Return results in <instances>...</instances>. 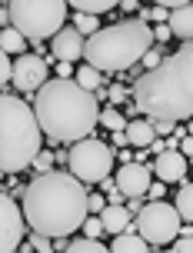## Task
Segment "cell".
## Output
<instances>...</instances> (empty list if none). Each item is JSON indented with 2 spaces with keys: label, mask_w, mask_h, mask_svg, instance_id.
I'll list each match as a JSON object with an SVG mask.
<instances>
[{
  "label": "cell",
  "mask_w": 193,
  "mask_h": 253,
  "mask_svg": "<svg viewBox=\"0 0 193 253\" xmlns=\"http://www.w3.org/2000/svg\"><path fill=\"white\" fill-rule=\"evenodd\" d=\"M53 160H57V157H53L50 150H40L37 157H34V170H37V173H47V170H53Z\"/></svg>",
  "instance_id": "obj_24"
},
{
  "label": "cell",
  "mask_w": 193,
  "mask_h": 253,
  "mask_svg": "<svg viewBox=\"0 0 193 253\" xmlns=\"http://www.w3.org/2000/svg\"><path fill=\"white\" fill-rule=\"evenodd\" d=\"M110 100L123 103V100H127V90H123V87H110Z\"/></svg>",
  "instance_id": "obj_32"
},
{
  "label": "cell",
  "mask_w": 193,
  "mask_h": 253,
  "mask_svg": "<svg viewBox=\"0 0 193 253\" xmlns=\"http://www.w3.org/2000/svg\"><path fill=\"white\" fill-rule=\"evenodd\" d=\"M173 253H193V233L177 237V240H173Z\"/></svg>",
  "instance_id": "obj_26"
},
{
  "label": "cell",
  "mask_w": 193,
  "mask_h": 253,
  "mask_svg": "<svg viewBox=\"0 0 193 253\" xmlns=\"http://www.w3.org/2000/svg\"><path fill=\"white\" fill-rule=\"evenodd\" d=\"M180 223H183V216H180V210H177V203L170 207V203H163V200H150L140 213L133 216V227L140 230L154 247H163V243L177 240V237H180Z\"/></svg>",
  "instance_id": "obj_8"
},
{
  "label": "cell",
  "mask_w": 193,
  "mask_h": 253,
  "mask_svg": "<svg viewBox=\"0 0 193 253\" xmlns=\"http://www.w3.org/2000/svg\"><path fill=\"white\" fill-rule=\"evenodd\" d=\"M127 137H130V147H140V150H150V143L156 140V124L150 117H137L127 124Z\"/></svg>",
  "instance_id": "obj_14"
},
{
  "label": "cell",
  "mask_w": 193,
  "mask_h": 253,
  "mask_svg": "<svg viewBox=\"0 0 193 253\" xmlns=\"http://www.w3.org/2000/svg\"><path fill=\"white\" fill-rule=\"evenodd\" d=\"M187 170H190V160H187V153L180 147H167L163 153H156V160H154V173L163 183H180L187 177Z\"/></svg>",
  "instance_id": "obj_12"
},
{
  "label": "cell",
  "mask_w": 193,
  "mask_h": 253,
  "mask_svg": "<svg viewBox=\"0 0 193 253\" xmlns=\"http://www.w3.org/2000/svg\"><path fill=\"white\" fill-rule=\"evenodd\" d=\"M170 30H173V37L180 40H193V3H183L177 10L170 13Z\"/></svg>",
  "instance_id": "obj_17"
},
{
  "label": "cell",
  "mask_w": 193,
  "mask_h": 253,
  "mask_svg": "<svg viewBox=\"0 0 193 253\" xmlns=\"http://www.w3.org/2000/svg\"><path fill=\"white\" fill-rule=\"evenodd\" d=\"M120 10H127V13L140 10V0H120Z\"/></svg>",
  "instance_id": "obj_34"
},
{
  "label": "cell",
  "mask_w": 193,
  "mask_h": 253,
  "mask_svg": "<svg viewBox=\"0 0 193 253\" xmlns=\"http://www.w3.org/2000/svg\"><path fill=\"white\" fill-rule=\"evenodd\" d=\"M40 133L43 126L37 120V110L13 93L0 97V167L3 173H20L34 164L40 153Z\"/></svg>",
  "instance_id": "obj_5"
},
{
  "label": "cell",
  "mask_w": 193,
  "mask_h": 253,
  "mask_svg": "<svg viewBox=\"0 0 193 253\" xmlns=\"http://www.w3.org/2000/svg\"><path fill=\"white\" fill-rule=\"evenodd\" d=\"M127 207H130V213H133V216H137V213H140V210H143L140 197H130V203H127Z\"/></svg>",
  "instance_id": "obj_35"
},
{
  "label": "cell",
  "mask_w": 193,
  "mask_h": 253,
  "mask_svg": "<svg viewBox=\"0 0 193 253\" xmlns=\"http://www.w3.org/2000/svg\"><path fill=\"white\" fill-rule=\"evenodd\" d=\"M110 140H114V147H116V150H120V147H127V143H130L127 130H114V137H110Z\"/></svg>",
  "instance_id": "obj_31"
},
{
  "label": "cell",
  "mask_w": 193,
  "mask_h": 253,
  "mask_svg": "<svg viewBox=\"0 0 193 253\" xmlns=\"http://www.w3.org/2000/svg\"><path fill=\"white\" fill-rule=\"evenodd\" d=\"M147 197H150V200H163V197H167V183H163V180H156V183H150V190H147Z\"/></svg>",
  "instance_id": "obj_27"
},
{
  "label": "cell",
  "mask_w": 193,
  "mask_h": 253,
  "mask_svg": "<svg viewBox=\"0 0 193 253\" xmlns=\"http://www.w3.org/2000/svg\"><path fill=\"white\" fill-rule=\"evenodd\" d=\"M107 203H110V200H103L100 193H90V213H103V210H107Z\"/></svg>",
  "instance_id": "obj_30"
},
{
  "label": "cell",
  "mask_w": 193,
  "mask_h": 253,
  "mask_svg": "<svg viewBox=\"0 0 193 253\" xmlns=\"http://www.w3.org/2000/svg\"><path fill=\"white\" fill-rule=\"evenodd\" d=\"M70 0H7L13 27H20L30 40L53 37L67 20Z\"/></svg>",
  "instance_id": "obj_6"
},
{
  "label": "cell",
  "mask_w": 193,
  "mask_h": 253,
  "mask_svg": "<svg viewBox=\"0 0 193 253\" xmlns=\"http://www.w3.org/2000/svg\"><path fill=\"white\" fill-rule=\"evenodd\" d=\"M77 84H83L87 90H100L103 87V70H97L93 63H83L77 70Z\"/></svg>",
  "instance_id": "obj_19"
},
{
  "label": "cell",
  "mask_w": 193,
  "mask_h": 253,
  "mask_svg": "<svg viewBox=\"0 0 193 253\" xmlns=\"http://www.w3.org/2000/svg\"><path fill=\"white\" fill-rule=\"evenodd\" d=\"M27 34L20 27H3L0 34V43H3V53H27Z\"/></svg>",
  "instance_id": "obj_18"
},
{
  "label": "cell",
  "mask_w": 193,
  "mask_h": 253,
  "mask_svg": "<svg viewBox=\"0 0 193 253\" xmlns=\"http://www.w3.org/2000/svg\"><path fill=\"white\" fill-rule=\"evenodd\" d=\"M103 227L110 237L116 233H123V230H133V213H130V207H120V203H107V210H103Z\"/></svg>",
  "instance_id": "obj_15"
},
{
  "label": "cell",
  "mask_w": 193,
  "mask_h": 253,
  "mask_svg": "<svg viewBox=\"0 0 193 253\" xmlns=\"http://www.w3.org/2000/svg\"><path fill=\"white\" fill-rule=\"evenodd\" d=\"M154 3H163V7H183V3H190V0H154Z\"/></svg>",
  "instance_id": "obj_36"
},
{
  "label": "cell",
  "mask_w": 193,
  "mask_h": 253,
  "mask_svg": "<svg viewBox=\"0 0 193 253\" xmlns=\"http://www.w3.org/2000/svg\"><path fill=\"white\" fill-rule=\"evenodd\" d=\"M70 7L87 10V13H107V10H116L120 0H70Z\"/></svg>",
  "instance_id": "obj_20"
},
{
  "label": "cell",
  "mask_w": 193,
  "mask_h": 253,
  "mask_svg": "<svg viewBox=\"0 0 193 253\" xmlns=\"http://www.w3.org/2000/svg\"><path fill=\"white\" fill-rule=\"evenodd\" d=\"M190 133H193V120H190Z\"/></svg>",
  "instance_id": "obj_37"
},
{
  "label": "cell",
  "mask_w": 193,
  "mask_h": 253,
  "mask_svg": "<svg viewBox=\"0 0 193 253\" xmlns=\"http://www.w3.org/2000/svg\"><path fill=\"white\" fill-rule=\"evenodd\" d=\"M180 150L187 153V157H193V133H187V137L180 140Z\"/></svg>",
  "instance_id": "obj_33"
},
{
  "label": "cell",
  "mask_w": 193,
  "mask_h": 253,
  "mask_svg": "<svg viewBox=\"0 0 193 253\" xmlns=\"http://www.w3.org/2000/svg\"><path fill=\"white\" fill-rule=\"evenodd\" d=\"M7 57H10V53H3V60H0V80H3V84L13 80V63L7 60Z\"/></svg>",
  "instance_id": "obj_28"
},
{
  "label": "cell",
  "mask_w": 193,
  "mask_h": 253,
  "mask_svg": "<svg viewBox=\"0 0 193 253\" xmlns=\"http://www.w3.org/2000/svg\"><path fill=\"white\" fill-rule=\"evenodd\" d=\"M13 84L24 93H37L47 84V60L40 53H20V60L13 63Z\"/></svg>",
  "instance_id": "obj_10"
},
{
  "label": "cell",
  "mask_w": 193,
  "mask_h": 253,
  "mask_svg": "<svg viewBox=\"0 0 193 253\" xmlns=\"http://www.w3.org/2000/svg\"><path fill=\"white\" fill-rule=\"evenodd\" d=\"M177 210L187 223H193V183H183L180 193H177Z\"/></svg>",
  "instance_id": "obj_21"
},
{
  "label": "cell",
  "mask_w": 193,
  "mask_h": 253,
  "mask_svg": "<svg viewBox=\"0 0 193 253\" xmlns=\"http://www.w3.org/2000/svg\"><path fill=\"white\" fill-rule=\"evenodd\" d=\"M154 34H156V43H167V40L173 37V30H170V24H167V20H163L160 27H154Z\"/></svg>",
  "instance_id": "obj_29"
},
{
  "label": "cell",
  "mask_w": 193,
  "mask_h": 253,
  "mask_svg": "<svg viewBox=\"0 0 193 253\" xmlns=\"http://www.w3.org/2000/svg\"><path fill=\"white\" fill-rule=\"evenodd\" d=\"M24 213L30 230H40L53 240L70 237L83 230V220L90 216V193L77 173L47 170L24 187Z\"/></svg>",
  "instance_id": "obj_1"
},
{
  "label": "cell",
  "mask_w": 193,
  "mask_h": 253,
  "mask_svg": "<svg viewBox=\"0 0 193 253\" xmlns=\"http://www.w3.org/2000/svg\"><path fill=\"white\" fill-rule=\"evenodd\" d=\"M100 124L107 126V130H127V117L120 114V110H116V107H103L100 110Z\"/></svg>",
  "instance_id": "obj_22"
},
{
  "label": "cell",
  "mask_w": 193,
  "mask_h": 253,
  "mask_svg": "<svg viewBox=\"0 0 193 253\" xmlns=\"http://www.w3.org/2000/svg\"><path fill=\"white\" fill-rule=\"evenodd\" d=\"M137 114L150 120H190L193 117V40L133 80Z\"/></svg>",
  "instance_id": "obj_2"
},
{
  "label": "cell",
  "mask_w": 193,
  "mask_h": 253,
  "mask_svg": "<svg viewBox=\"0 0 193 253\" xmlns=\"http://www.w3.org/2000/svg\"><path fill=\"white\" fill-rule=\"evenodd\" d=\"M154 243L143 237L140 230L133 227V230H123V233H116L114 243H110V250L114 253H143V250H150Z\"/></svg>",
  "instance_id": "obj_16"
},
{
  "label": "cell",
  "mask_w": 193,
  "mask_h": 253,
  "mask_svg": "<svg viewBox=\"0 0 193 253\" xmlns=\"http://www.w3.org/2000/svg\"><path fill=\"white\" fill-rule=\"evenodd\" d=\"M160 60H163V53H160V50H156V47H150V50H147V53H143V67H147V70H154V67H160Z\"/></svg>",
  "instance_id": "obj_25"
},
{
  "label": "cell",
  "mask_w": 193,
  "mask_h": 253,
  "mask_svg": "<svg viewBox=\"0 0 193 253\" xmlns=\"http://www.w3.org/2000/svg\"><path fill=\"white\" fill-rule=\"evenodd\" d=\"M34 110L43 126V137L53 143H77L90 137L100 124V97L70 77L47 80L34 93Z\"/></svg>",
  "instance_id": "obj_3"
},
{
  "label": "cell",
  "mask_w": 193,
  "mask_h": 253,
  "mask_svg": "<svg viewBox=\"0 0 193 253\" xmlns=\"http://www.w3.org/2000/svg\"><path fill=\"white\" fill-rule=\"evenodd\" d=\"M154 27L143 17H133V20H120L114 27H100L97 34H90L83 57L103 74H123L137 60H143V53L154 47Z\"/></svg>",
  "instance_id": "obj_4"
},
{
  "label": "cell",
  "mask_w": 193,
  "mask_h": 253,
  "mask_svg": "<svg viewBox=\"0 0 193 253\" xmlns=\"http://www.w3.org/2000/svg\"><path fill=\"white\" fill-rule=\"evenodd\" d=\"M154 167H143L140 160H130V164L120 167V173H116V187L123 190L127 197H147V190L154 183Z\"/></svg>",
  "instance_id": "obj_11"
},
{
  "label": "cell",
  "mask_w": 193,
  "mask_h": 253,
  "mask_svg": "<svg viewBox=\"0 0 193 253\" xmlns=\"http://www.w3.org/2000/svg\"><path fill=\"white\" fill-rule=\"evenodd\" d=\"M50 53L57 57V60H80L83 53H87V40H83V34H80L77 27H60L57 34L50 37Z\"/></svg>",
  "instance_id": "obj_13"
},
{
  "label": "cell",
  "mask_w": 193,
  "mask_h": 253,
  "mask_svg": "<svg viewBox=\"0 0 193 253\" xmlns=\"http://www.w3.org/2000/svg\"><path fill=\"white\" fill-rule=\"evenodd\" d=\"M100 13H87V10H77V20H74V27H77L80 34H97L100 30V20H97Z\"/></svg>",
  "instance_id": "obj_23"
},
{
  "label": "cell",
  "mask_w": 193,
  "mask_h": 253,
  "mask_svg": "<svg viewBox=\"0 0 193 253\" xmlns=\"http://www.w3.org/2000/svg\"><path fill=\"white\" fill-rule=\"evenodd\" d=\"M70 173H77L83 183H103L114 170V150L97 137H83L77 143H70Z\"/></svg>",
  "instance_id": "obj_7"
},
{
  "label": "cell",
  "mask_w": 193,
  "mask_h": 253,
  "mask_svg": "<svg viewBox=\"0 0 193 253\" xmlns=\"http://www.w3.org/2000/svg\"><path fill=\"white\" fill-rule=\"evenodd\" d=\"M24 230H27V213L13 203L10 193H0V250L3 253L20 250Z\"/></svg>",
  "instance_id": "obj_9"
}]
</instances>
